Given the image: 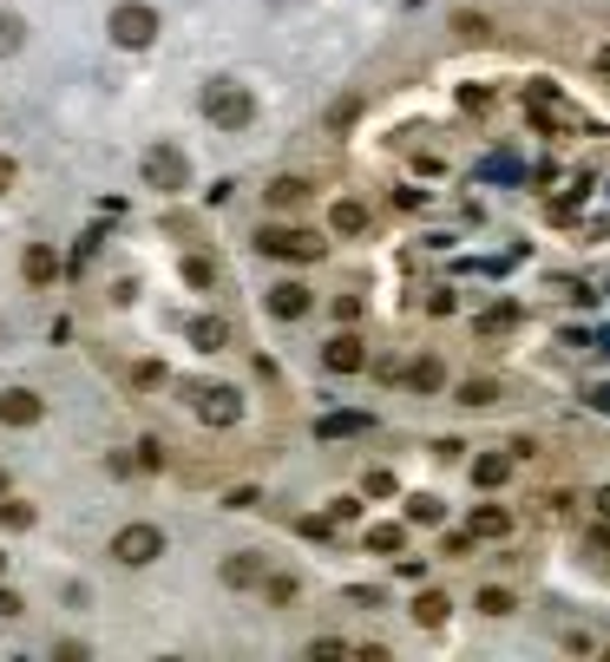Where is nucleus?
Masks as SVG:
<instances>
[{
	"instance_id": "18",
	"label": "nucleus",
	"mask_w": 610,
	"mask_h": 662,
	"mask_svg": "<svg viewBox=\"0 0 610 662\" xmlns=\"http://www.w3.org/2000/svg\"><path fill=\"white\" fill-rule=\"evenodd\" d=\"M302 190H309L302 177H276V184H269V204H302Z\"/></svg>"
},
{
	"instance_id": "27",
	"label": "nucleus",
	"mask_w": 610,
	"mask_h": 662,
	"mask_svg": "<svg viewBox=\"0 0 610 662\" xmlns=\"http://www.w3.org/2000/svg\"><path fill=\"white\" fill-rule=\"evenodd\" d=\"M0 184H13V164H7V158H0Z\"/></svg>"
},
{
	"instance_id": "9",
	"label": "nucleus",
	"mask_w": 610,
	"mask_h": 662,
	"mask_svg": "<svg viewBox=\"0 0 610 662\" xmlns=\"http://www.w3.org/2000/svg\"><path fill=\"white\" fill-rule=\"evenodd\" d=\"M269 315L302 322V315H309V289H302V282H276V289H269Z\"/></svg>"
},
{
	"instance_id": "14",
	"label": "nucleus",
	"mask_w": 610,
	"mask_h": 662,
	"mask_svg": "<svg viewBox=\"0 0 610 662\" xmlns=\"http://www.w3.org/2000/svg\"><path fill=\"white\" fill-rule=\"evenodd\" d=\"M513 532V512L506 506H480L473 512V538H506Z\"/></svg>"
},
{
	"instance_id": "20",
	"label": "nucleus",
	"mask_w": 610,
	"mask_h": 662,
	"mask_svg": "<svg viewBox=\"0 0 610 662\" xmlns=\"http://www.w3.org/2000/svg\"><path fill=\"white\" fill-rule=\"evenodd\" d=\"M368 545H375V551H401V525H375Z\"/></svg>"
},
{
	"instance_id": "22",
	"label": "nucleus",
	"mask_w": 610,
	"mask_h": 662,
	"mask_svg": "<svg viewBox=\"0 0 610 662\" xmlns=\"http://www.w3.org/2000/svg\"><path fill=\"white\" fill-rule=\"evenodd\" d=\"M335 433H361V420H355V414H342V420H322V440H335Z\"/></svg>"
},
{
	"instance_id": "4",
	"label": "nucleus",
	"mask_w": 610,
	"mask_h": 662,
	"mask_svg": "<svg viewBox=\"0 0 610 662\" xmlns=\"http://www.w3.org/2000/svg\"><path fill=\"white\" fill-rule=\"evenodd\" d=\"M145 184H151V190H184V184H191L184 151H177V144H151V151H145Z\"/></svg>"
},
{
	"instance_id": "31",
	"label": "nucleus",
	"mask_w": 610,
	"mask_h": 662,
	"mask_svg": "<svg viewBox=\"0 0 610 662\" xmlns=\"http://www.w3.org/2000/svg\"><path fill=\"white\" fill-rule=\"evenodd\" d=\"M0 571H7V558H0Z\"/></svg>"
},
{
	"instance_id": "19",
	"label": "nucleus",
	"mask_w": 610,
	"mask_h": 662,
	"mask_svg": "<svg viewBox=\"0 0 610 662\" xmlns=\"http://www.w3.org/2000/svg\"><path fill=\"white\" fill-rule=\"evenodd\" d=\"M20 33H26V26H20V13H0V59H7V53H20Z\"/></svg>"
},
{
	"instance_id": "29",
	"label": "nucleus",
	"mask_w": 610,
	"mask_h": 662,
	"mask_svg": "<svg viewBox=\"0 0 610 662\" xmlns=\"http://www.w3.org/2000/svg\"><path fill=\"white\" fill-rule=\"evenodd\" d=\"M598 512H605V519H610V492H598Z\"/></svg>"
},
{
	"instance_id": "5",
	"label": "nucleus",
	"mask_w": 610,
	"mask_h": 662,
	"mask_svg": "<svg viewBox=\"0 0 610 662\" xmlns=\"http://www.w3.org/2000/svg\"><path fill=\"white\" fill-rule=\"evenodd\" d=\"M191 407L204 427H237L243 420V394L237 387H191Z\"/></svg>"
},
{
	"instance_id": "8",
	"label": "nucleus",
	"mask_w": 610,
	"mask_h": 662,
	"mask_svg": "<svg viewBox=\"0 0 610 662\" xmlns=\"http://www.w3.org/2000/svg\"><path fill=\"white\" fill-rule=\"evenodd\" d=\"M322 368H329V374H361V368H368L361 335H335V341L322 348Z\"/></svg>"
},
{
	"instance_id": "25",
	"label": "nucleus",
	"mask_w": 610,
	"mask_h": 662,
	"mask_svg": "<svg viewBox=\"0 0 610 662\" xmlns=\"http://www.w3.org/2000/svg\"><path fill=\"white\" fill-rule=\"evenodd\" d=\"M20 611H26V604H20L13 591H0V617H20Z\"/></svg>"
},
{
	"instance_id": "24",
	"label": "nucleus",
	"mask_w": 610,
	"mask_h": 662,
	"mask_svg": "<svg viewBox=\"0 0 610 662\" xmlns=\"http://www.w3.org/2000/svg\"><path fill=\"white\" fill-rule=\"evenodd\" d=\"M407 381H414V387H440V368H434V361H421V368H414Z\"/></svg>"
},
{
	"instance_id": "17",
	"label": "nucleus",
	"mask_w": 610,
	"mask_h": 662,
	"mask_svg": "<svg viewBox=\"0 0 610 662\" xmlns=\"http://www.w3.org/2000/svg\"><path fill=\"white\" fill-rule=\"evenodd\" d=\"M407 519H414V525H440V519H447V506H440L434 492H421V499H407Z\"/></svg>"
},
{
	"instance_id": "3",
	"label": "nucleus",
	"mask_w": 610,
	"mask_h": 662,
	"mask_svg": "<svg viewBox=\"0 0 610 662\" xmlns=\"http://www.w3.org/2000/svg\"><path fill=\"white\" fill-rule=\"evenodd\" d=\"M112 39H118L125 53L151 46V39H158V7H145V0H125V7H112Z\"/></svg>"
},
{
	"instance_id": "28",
	"label": "nucleus",
	"mask_w": 610,
	"mask_h": 662,
	"mask_svg": "<svg viewBox=\"0 0 610 662\" xmlns=\"http://www.w3.org/2000/svg\"><path fill=\"white\" fill-rule=\"evenodd\" d=\"M598 72H605V79H610V53H598Z\"/></svg>"
},
{
	"instance_id": "6",
	"label": "nucleus",
	"mask_w": 610,
	"mask_h": 662,
	"mask_svg": "<svg viewBox=\"0 0 610 662\" xmlns=\"http://www.w3.org/2000/svg\"><path fill=\"white\" fill-rule=\"evenodd\" d=\"M256 249L263 256H289V263H315L322 256V236H309V230H263Z\"/></svg>"
},
{
	"instance_id": "26",
	"label": "nucleus",
	"mask_w": 610,
	"mask_h": 662,
	"mask_svg": "<svg viewBox=\"0 0 610 662\" xmlns=\"http://www.w3.org/2000/svg\"><path fill=\"white\" fill-rule=\"evenodd\" d=\"M585 400H591V407H598V414H610V387H591V394H585Z\"/></svg>"
},
{
	"instance_id": "12",
	"label": "nucleus",
	"mask_w": 610,
	"mask_h": 662,
	"mask_svg": "<svg viewBox=\"0 0 610 662\" xmlns=\"http://www.w3.org/2000/svg\"><path fill=\"white\" fill-rule=\"evenodd\" d=\"M20 276H26V282H53V276H59V256H53L46 243H33V249L20 256Z\"/></svg>"
},
{
	"instance_id": "2",
	"label": "nucleus",
	"mask_w": 610,
	"mask_h": 662,
	"mask_svg": "<svg viewBox=\"0 0 610 662\" xmlns=\"http://www.w3.org/2000/svg\"><path fill=\"white\" fill-rule=\"evenodd\" d=\"M112 558H118L125 571H145V565H158V558H164V532H158V525H118V538H112Z\"/></svg>"
},
{
	"instance_id": "21",
	"label": "nucleus",
	"mask_w": 610,
	"mask_h": 662,
	"mask_svg": "<svg viewBox=\"0 0 610 662\" xmlns=\"http://www.w3.org/2000/svg\"><path fill=\"white\" fill-rule=\"evenodd\" d=\"M480 611H486V617H506V611H513V591H480Z\"/></svg>"
},
{
	"instance_id": "10",
	"label": "nucleus",
	"mask_w": 610,
	"mask_h": 662,
	"mask_svg": "<svg viewBox=\"0 0 610 662\" xmlns=\"http://www.w3.org/2000/svg\"><path fill=\"white\" fill-rule=\"evenodd\" d=\"M329 230H335V236H361V230H368V204H355V197H335V210H329Z\"/></svg>"
},
{
	"instance_id": "16",
	"label": "nucleus",
	"mask_w": 610,
	"mask_h": 662,
	"mask_svg": "<svg viewBox=\"0 0 610 662\" xmlns=\"http://www.w3.org/2000/svg\"><path fill=\"white\" fill-rule=\"evenodd\" d=\"M506 473H513V460H506V453H486V460H473V479H480V486H499Z\"/></svg>"
},
{
	"instance_id": "23",
	"label": "nucleus",
	"mask_w": 610,
	"mask_h": 662,
	"mask_svg": "<svg viewBox=\"0 0 610 662\" xmlns=\"http://www.w3.org/2000/svg\"><path fill=\"white\" fill-rule=\"evenodd\" d=\"M361 315V295H335V322H355Z\"/></svg>"
},
{
	"instance_id": "11",
	"label": "nucleus",
	"mask_w": 610,
	"mask_h": 662,
	"mask_svg": "<svg viewBox=\"0 0 610 662\" xmlns=\"http://www.w3.org/2000/svg\"><path fill=\"white\" fill-rule=\"evenodd\" d=\"M191 341H197L204 355H217V348H230V322H223V315H197V322H191Z\"/></svg>"
},
{
	"instance_id": "15",
	"label": "nucleus",
	"mask_w": 610,
	"mask_h": 662,
	"mask_svg": "<svg viewBox=\"0 0 610 662\" xmlns=\"http://www.w3.org/2000/svg\"><path fill=\"white\" fill-rule=\"evenodd\" d=\"M414 624H421V630H440V624H447V597H440V591H421V597H414Z\"/></svg>"
},
{
	"instance_id": "13",
	"label": "nucleus",
	"mask_w": 610,
	"mask_h": 662,
	"mask_svg": "<svg viewBox=\"0 0 610 662\" xmlns=\"http://www.w3.org/2000/svg\"><path fill=\"white\" fill-rule=\"evenodd\" d=\"M223 584H237V591H250V584H263V558H256V551H237V558L223 565Z\"/></svg>"
},
{
	"instance_id": "1",
	"label": "nucleus",
	"mask_w": 610,
	"mask_h": 662,
	"mask_svg": "<svg viewBox=\"0 0 610 662\" xmlns=\"http://www.w3.org/2000/svg\"><path fill=\"white\" fill-rule=\"evenodd\" d=\"M204 118H210L217 131H243V125L256 118L250 85H237V79H210V85H204Z\"/></svg>"
},
{
	"instance_id": "30",
	"label": "nucleus",
	"mask_w": 610,
	"mask_h": 662,
	"mask_svg": "<svg viewBox=\"0 0 610 662\" xmlns=\"http://www.w3.org/2000/svg\"><path fill=\"white\" fill-rule=\"evenodd\" d=\"M0 492H7V473H0Z\"/></svg>"
},
{
	"instance_id": "7",
	"label": "nucleus",
	"mask_w": 610,
	"mask_h": 662,
	"mask_svg": "<svg viewBox=\"0 0 610 662\" xmlns=\"http://www.w3.org/2000/svg\"><path fill=\"white\" fill-rule=\"evenodd\" d=\"M39 414H46V400H39L33 387H7V394H0V420H7V427H39Z\"/></svg>"
}]
</instances>
